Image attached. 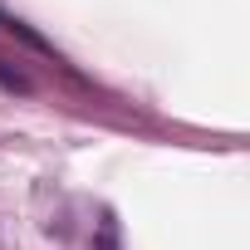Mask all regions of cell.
Returning <instances> with one entry per match:
<instances>
[{"label": "cell", "instance_id": "6da1fadb", "mask_svg": "<svg viewBox=\"0 0 250 250\" xmlns=\"http://www.w3.org/2000/svg\"><path fill=\"white\" fill-rule=\"evenodd\" d=\"M0 83H5V88H25V79H20V74H10V69H0Z\"/></svg>", "mask_w": 250, "mask_h": 250}, {"label": "cell", "instance_id": "7a4b0ae2", "mask_svg": "<svg viewBox=\"0 0 250 250\" xmlns=\"http://www.w3.org/2000/svg\"><path fill=\"white\" fill-rule=\"evenodd\" d=\"M98 250H118V240H113V226L103 230V240H98Z\"/></svg>", "mask_w": 250, "mask_h": 250}]
</instances>
